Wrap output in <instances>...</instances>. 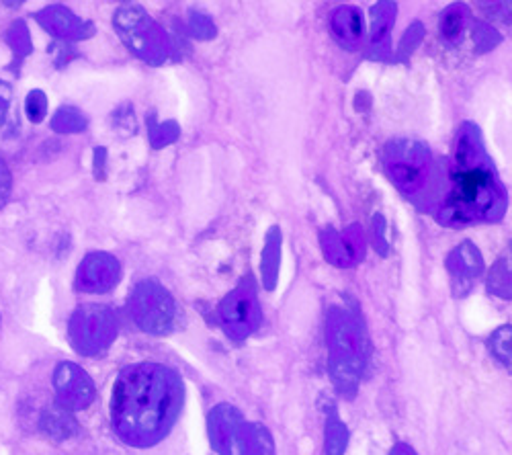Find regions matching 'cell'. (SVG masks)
Returning <instances> with one entry per match:
<instances>
[{
  "label": "cell",
  "mask_w": 512,
  "mask_h": 455,
  "mask_svg": "<svg viewBox=\"0 0 512 455\" xmlns=\"http://www.w3.org/2000/svg\"><path fill=\"white\" fill-rule=\"evenodd\" d=\"M183 404V384L158 363L125 367L111 394L115 433L130 445L150 447L173 429Z\"/></svg>",
  "instance_id": "1"
},
{
  "label": "cell",
  "mask_w": 512,
  "mask_h": 455,
  "mask_svg": "<svg viewBox=\"0 0 512 455\" xmlns=\"http://www.w3.org/2000/svg\"><path fill=\"white\" fill-rule=\"evenodd\" d=\"M504 210L506 193L482 146L480 132L476 126H463L441 220L447 224L500 220Z\"/></svg>",
  "instance_id": "2"
},
{
  "label": "cell",
  "mask_w": 512,
  "mask_h": 455,
  "mask_svg": "<svg viewBox=\"0 0 512 455\" xmlns=\"http://www.w3.org/2000/svg\"><path fill=\"white\" fill-rule=\"evenodd\" d=\"M328 339L332 380L343 392L355 394L365 363V341L359 328L349 316L334 314L328 326Z\"/></svg>",
  "instance_id": "3"
},
{
  "label": "cell",
  "mask_w": 512,
  "mask_h": 455,
  "mask_svg": "<svg viewBox=\"0 0 512 455\" xmlns=\"http://www.w3.org/2000/svg\"><path fill=\"white\" fill-rule=\"evenodd\" d=\"M113 27L132 54L148 64H160L168 56V41L164 29L140 7L121 5L113 13Z\"/></svg>",
  "instance_id": "4"
},
{
  "label": "cell",
  "mask_w": 512,
  "mask_h": 455,
  "mask_svg": "<svg viewBox=\"0 0 512 455\" xmlns=\"http://www.w3.org/2000/svg\"><path fill=\"white\" fill-rule=\"evenodd\" d=\"M68 335L80 355H101L117 337V314L109 306H80L70 316Z\"/></svg>",
  "instance_id": "5"
},
{
  "label": "cell",
  "mask_w": 512,
  "mask_h": 455,
  "mask_svg": "<svg viewBox=\"0 0 512 455\" xmlns=\"http://www.w3.org/2000/svg\"><path fill=\"white\" fill-rule=\"evenodd\" d=\"M130 314L138 328L150 335H166L173 328L177 306L173 296L156 281H142L130 296Z\"/></svg>",
  "instance_id": "6"
},
{
  "label": "cell",
  "mask_w": 512,
  "mask_h": 455,
  "mask_svg": "<svg viewBox=\"0 0 512 455\" xmlns=\"http://www.w3.org/2000/svg\"><path fill=\"white\" fill-rule=\"evenodd\" d=\"M386 164L392 181L410 193L424 181L429 150L416 142H392L386 152Z\"/></svg>",
  "instance_id": "7"
},
{
  "label": "cell",
  "mask_w": 512,
  "mask_h": 455,
  "mask_svg": "<svg viewBox=\"0 0 512 455\" xmlns=\"http://www.w3.org/2000/svg\"><path fill=\"white\" fill-rule=\"evenodd\" d=\"M211 445L222 455H246L248 423L230 404H220L209 415Z\"/></svg>",
  "instance_id": "8"
},
{
  "label": "cell",
  "mask_w": 512,
  "mask_h": 455,
  "mask_svg": "<svg viewBox=\"0 0 512 455\" xmlns=\"http://www.w3.org/2000/svg\"><path fill=\"white\" fill-rule=\"evenodd\" d=\"M54 390H56V402L70 412L84 410L95 400V384L91 376L72 361H62L56 367Z\"/></svg>",
  "instance_id": "9"
},
{
  "label": "cell",
  "mask_w": 512,
  "mask_h": 455,
  "mask_svg": "<svg viewBox=\"0 0 512 455\" xmlns=\"http://www.w3.org/2000/svg\"><path fill=\"white\" fill-rule=\"evenodd\" d=\"M121 279V265L107 253H93L78 267L76 287L84 294H105Z\"/></svg>",
  "instance_id": "10"
},
{
  "label": "cell",
  "mask_w": 512,
  "mask_h": 455,
  "mask_svg": "<svg viewBox=\"0 0 512 455\" xmlns=\"http://www.w3.org/2000/svg\"><path fill=\"white\" fill-rule=\"evenodd\" d=\"M220 312H222L226 333L236 341L248 337L252 330L259 326V320H261L259 306H256L252 294H248V289L246 292L244 289H236V294L226 298Z\"/></svg>",
  "instance_id": "11"
},
{
  "label": "cell",
  "mask_w": 512,
  "mask_h": 455,
  "mask_svg": "<svg viewBox=\"0 0 512 455\" xmlns=\"http://www.w3.org/2000/svg\"><path fill=\"white\" fill-rule=\"evenodd\" d=\"M447 271L451 275L455 296L469 294V289L474 287L476 279L484 271V261L478 248L469 240L459 244L447 259Z\"/></svg>",
  "instance_id": "12"
},
{
  "label": "cell",
  "mask_w": 512,
  "mask_h": 455,
  "mask_svg": "<svg viewBox=\"0 0 512 455\" xmlns=\"http://www.w3.org/2000/svg\"><path fill=\"white\" fill-rule=\"evenodd\" d=\"M37 23L44 27L46 31L54 33L56 37L64 41H80V39H89L95 33V25L91 21L80 19L76 13L62 5H52L44 11H39L35 15Z\"/></svg>",
  "instance_id": "13"
},
{
  "label": "cell",
  "mask_w": 512,
  "mask_h": 455,
  "mask_svg": "<svg viewBox=\"0 0 512 455\" xmlns=\"http://www.w3.org/2000/svg\"><path fill=\"white\" fill-rule=\"evenodd\" d=\"M332 31L338 37L340 44H345L347 48H357L363 41V33H365L361 13L351 7L338 9L332 17Z\"/></svg>",
  "instance_id": "14"
},
{
  "label": "cell",
  "mask_w": 512,
  "mask_h": 455,
  "mask_svg": "<svg viewBox=\"0 0 512 455\" xmlns=\"http://www.w3.org/2000/svg\"><path fill=\"white\" fill-rule=\"evenodd\" d=\"M39 425H41V431L56 441L70 439L78 429L72 412L62 408L58 402L44 410V415H41V419H39Z\"/></svg>",
  "instance_id": "15"
},
{
  "label": "cell",
  "mask_w": 512,
  "mask_h": 455,
  "mask_svg": "<svg viewBox=\"0 0 512 455\" xmlns=\"http://www.w3.org/2000/svg\"><path fill=\"white\" fill-rule=\"evenodd\" d=\"M279 267H281V230L275 226L267 234V244L263 248V259H261L263 285L267 292H273L277 285Z\"/></svg>",
  "instance_id": "16"
},
{
  "label": "cell",
  "mask_w": 512,
  "mask_h": 455,
  "mask_svg": "<svg viewBox=\"0 0 512 455\" xmlns=\"http://www.w3.org/2000/svg\"><path fill=\"white\" fill-rule=\"evenodd\" d=\"M490 292L500 298H512V244L504 257L492 267L488 279Z\"/></svg>",
  "instance_id": "17"
},
{
  "label": "cell",
  "mask_w": 512,
  "mask_h": 455,
  "mask_svg": "<svg viewBox=\"0 0 512 455\" xmlns=\"http://www.w3.org/2000/svg\"><path fill=\"white\" fill-rule=\"evenodd\" d=\"M349 445V431L345 423L340 421L338 412L334 408L328 410L326 419V455H345Z\"/></svg>",
  "instance_id": "18"
},
{
  "label": "cell",
  "mask_w": 512,
  "mask_h": 455,
  "mask_svg": "<svg viewBox=\"0 0 512 455\" xmlns=\"http://www.w3.org/2000/svg\"><path fill=\"white\" fill-rule=\"evenodd\" d=\"M0 130L7 136L19 132V115L15 113V93L7 80H0Z\"/></svg>",
  "instance_id": "19"
},
{
  "label": "cell",
  "mask_w": 512,
  "mask_h": 455,
  "mask_svg": "<svg viewBox=\"0 0 512 455\" xmlns=\"http://www.w3.org/2000/svg\"><path fill=\"white\" fill-rule=\"evenodd\" d=\"M52 130L58 134H78L87 130V117L76 107H60L52 117Z\"/></svg>",
  "instance_id": "20"
},
{
  "label": "cell",
  "mask_w": 512,
  "mask_h": 455,
  "mask_svg": "<svg viewBox=\"0 0 512 455\" xmlns=\"http://www.w3.org/2000/svg\"><path fill=\"white\" fill-rule=\"evenodd\" d=\"M490 349L498 361L512 369V326H502L490 337Z\"/></svg>",
  "instance_id": "21"
},
{
  "label": "cell",
  "mask_w": 512,
  "mask_h": 455,
  "mask_svg": "<svg viewBox=\"0 0 512 455\" xmlns=\"http://www.w3.org/2000/svg\"><path fill=\"white\" fill-rule=\"evenodd\" d=\"M465 19L467 13L463 11V7H453L449 11H445V15L441 17V33L447 41H457L461 39V33L465 29Z\"/></svg>",
  "instance_id": "22"
},
{
  "label": "cell",
  "mask_w": 512,
  "mask_h": 455,
  "mask_svg": "<svg viewBox=\"0 0 512 455\" xmlns=\"http://www.w3.org/2000/svg\"><path fill=\"white\" fill-rule=\"evenodd\" d=\"M25 113L31 123H41L48 115V97L44 91H31L25 99Z\"/></svg>",
  "instance_id": "23"
},
{
  "label": "cell",
  "mask_w": 512,
  "mask_h": 455,
  "mask_svg": "<svg viewBox=\"0 0 512 455\" xmlns=\"http://www.w3.org/2000/svg\"><path fill=\"white\" fill-rule=\"evenodd\" d=\"M394 19V13H392V7L390 5H379L373 9V15H371V31H373V41H379L388 35V27Z\"/></svg>",
  "instance_id": "24"
},
{
  "label": "cell",
  "mask_w": 512,
  "mask_h": 455,
  "mask_svg": "<svg viewBox=\"0 0 512 455\" xmlns=\"http://www.w3.org/2000/svg\"><path fill=\"white\" fill-rule=\"evenodd\" d=\"M11 189H13L11 169L7 167V162L0 158V208H5V203L11 197Z\"/></svg>",
  "instance_id": "25"
},
{
  "label": "cell",
  "mask_w": 512,
  "mask_h": 455,
  "mask_svg": "<svg viewBox=\"0 0 512 455\" xmlns=\"http://www.w3.org/2000/svg\"><path fill=\"white\" fill-rule=\"evenodd\" d=\"M390 455H416V451H414L412 447H408L406 443H398V445L390 451Z\"/></svg>",
  "instance_id": "26"
}]
</instances>
